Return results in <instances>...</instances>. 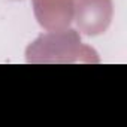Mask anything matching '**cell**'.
<instances>
[{
	"label": "cell",
	"mask_w": 127,
	"mask_h": 127,
	"mask_svg": "<svg viewBox=\"0 0 127 127\" xmlns=\"http://www.w3.org/2000/svg\"><path fill=\"white\" fill-rule=\"evenodd\" d=\"M111 0H79L76 21L87 34L102 33L111 20Z\"/></svg>",
	"instance_id": "obj_1"
},
{
	"label": "cell",
	"mask_w": 127,
	"mask_h": 127,
	"mask_svg": "<svg viewBox=\"0 0 127 127\" xmlns=\"http://www.w3.org/2000/svg\"><path fill=\"white\" fill-rule=\"evenodd\" d=\"M73 0H34L39 23L49 30L69 26L72 20Z\"/></svg>",
	"instance_id": "obj_2"
}]
</instances>
